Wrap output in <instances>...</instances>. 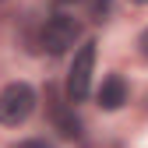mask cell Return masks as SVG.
<instances>
[{
	"label": "cell",
	"mask_w": 148,
	"mask_h": 148,
	"mask_svg": "<svg viewBox=\"0 0 148 148\" xmlns=\"http://www.w3.org/2000/svg\"><path fill=\"white\" fill-rule=\"evenodd\" d=\"M35 109V88L25 85V81H11L4 92H0V123L7 127H18L32 116Z\"/></svg>",
	"instance_id": "6da1fadb"
},
{
	"label": "cell",
	"mask_w": 148,
	"mask_h": 148,
	"mask_svg": "<svg viewBox=\"0 0 148 148\" xmlns=\"http://www.w3.org/2000/svg\"><path fill=\"white\" fill-rule=\"evenodd\" d=\"M78 39H81V21L71 18V14H53L46 21V28H42V49L53 53V57L67 53Z\"/></svg>",
	"instance_id": "7a4b0ae2"
},
{
	"label": "cell",
	"mask_w": 148,
	"mask_h": 148,
	"mask_svg": "<svg viewBox=\"0 0 148 148\" xmlns=\"http://www.w3.org/2000/svg\"><path fill=\"white\" fill-rule=\"evenodd\" d=\"M92 67H95V42H85L74 53V64L67 71V99L71 102H85L88 88H92Z\"/></svg>",
	"instance_id": "3957f363"
},
{
	"label": "cell",
	"mask_w": 148,
	"mask_h": 148,
	"mask_svg": "<svg viewBox=\"0 0 148 148\" xmlns=\"http://www.w3.org/2000/svg\"><path fill=\"white\" fill-rule=\"evenodd\" d=\"M123 102H127V85H123V78L109 74L102 81V88H99V106L102 109H120Z\"/></svg>",
	"instance_id": "277c9868"
},
{
	"label": "cell",
	"mask_w": 148,
	"mask_h": 148,
	"mask_svg": "<svg viewBox=\"0 0 148 148\" xmlns=\"http://www.w3.org/2000/svg\"><path fill=\"white\" fill-rule=\"evenodd\" d=\"M53 120H57V131H60L64 138H81V120L74 116V109L53 106Z\"/></svg>",
	"instance_id": "5b68a950"
},
{
	"label": "cell",
	"mask_w": 148,
	"mask_h": 148,
	"mask_svg": "<svg viewBox=\"0 0 148 148\" xmlns=\"http://www.w3.org/2000/svg\"><path fill=\"white\" fill-rule=\"evenodd\" d=\"M138 46H141V57H145V60H148V28H145V32H141V39H138Z\"/></svg>",
	"instance_id": "8992f818"
},
{
	"label": "cell",
	"mask_w": 148,
	"mask_h": 148,
	"mask_svg": "<svg viewBox=\"0 0 148 148\" xmlns=\"http://www.w3.org/2000/svg\"><path fill=\"white\" fill-rule=\"evenodd\" d=\"M18 148H49L46 141H39V138H35V141H21V145H18Z\"/></svg>",
	"instance_id": "52a82bcc"
},
{
	"label": "cell",
	"mask_w": 148,
	"mask_h": 148,
	"mask_svg": "<svg viewBox=\"0 0 148 148\" xmlns=\"http://www.w3.org/2000/svg\"><path fill=\"white\" fill-rule=\"evenodd\" d=\"M134 4H148V0H134Z\"/></svg>",
	"instance_id": "ba28073f"
}]
</instances>
